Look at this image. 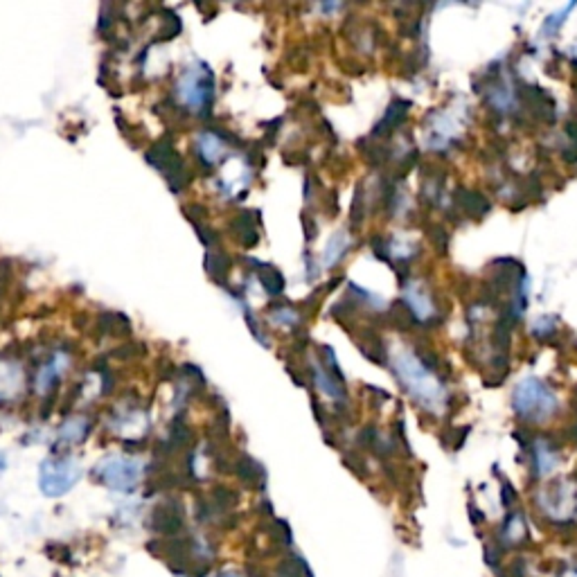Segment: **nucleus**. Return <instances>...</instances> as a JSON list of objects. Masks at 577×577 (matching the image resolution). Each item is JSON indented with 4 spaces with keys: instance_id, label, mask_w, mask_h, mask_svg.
<instances>
[{
    "instance_id": "1",
    "label": "nucleus",
    "mask_w": 577,
    "mask_h": 577,
    "mask_svg": "<svg viewBox=\"0 0 577 577\" xmlns=\"http://www.w3.org/2000/svg\"><path fill=\"white\" fill-rule=\"evenodd\" d=\"M512 406L518 413V418L539 422V420L550 418V413L557 406V399L544 382H539V379H526V382H521L514 390Z\"/></svg>"
},
{
    "instance_id": "2",
    "label": "nucleus",
    "mask_w": 577,
    "mask_h": 577,
    "mask_svg": "<svg viewBox=\"0 0 577 577\" xmlns=\"http://www.w3.org/2000/svg\"><path fill=\"white\" fill-rule=\"evenodd\" d=\"M401 368V382L403 386H408V390L413 392L415 397L422 399V401H435L442 397V390L437 386L435 379L424 370V368L418 363V359H406L399 363Z\"/></svg>"
},
{
    "instance_id": "3",
    "label": "nucleus",
    "mask_w": 577,
    "mask_h": 577,
    "mask_svg": "<svg viewBox=\"0 0 577 577\" xmlns=\"http://www.w3.org/2000/svg\"><path fill=\"white\" fill-rule=\"evenodd\" d=\"M183 526L181 514H174L169 507H156V512H152V528L158 530V533H176Z\"/></svg>"
},
{
    "instance_id": "4",
    "label": "nucleus",
    "mask_w": 577,
    "mask_h": 577,
    "mask_svg": "<svg viewBox=\"0 0 577 577\" xmlns=\"http://www.w3.org/2000/svg\"><path fill=\"white\" fill-rule=\"evenodd\" d=\"M458 203L463 205L467 212L476 214V217H480L482 212H487V210H490V203L485 201L480 194L469 192V190H458Z\"/></svg>"
},
{
    "instance_id": "5",
    "label": "nucleus",
    "mask_w": 577,
    "mask_h": 577,
    "mask_svg": "<svg viewBox=\"0 0 577 577\" xmlns=\"http://www.w3.org/2000/svg\"><path fill=\"white\" fill-rule=\"evenodd\" d=\"M573 7H575V5H569V7H564V9H561V14H559V11H557V14H552V16L544 23V30H546V32H555L557 25H561V23H564V14H569V11H571Z\"/></svg>"
},
{
    "instance_id": "6",
    "label": "nucleus",
    "mask_w": 577,
    "mask_h": 577,
    "mask_svg": "<svg viewBox=\"0 0 577 577\" xmlns=\"http://www.w3.org/2000/svg\"><path fill=\"white\" fill-rule=\"evenodd\" d=\"M503 503H505L507 507H510V505L514 503V492H512V487H510L507 482L503 485Z\"/></svg>"
},
{
    "instance_id": "7",
    "label": "nucleus",
    "mask_w": 577,
    "mask_h": 577,
    "mask_svg": "<svg viewBox=\"0 0 577 577\" xmlns=\"http://www.w3.org/2000/svg\"><path fill=\"white\" fill-rule=\"evenodd\" d=\"M569 133L573 135V140H577V124H575V122L569 124Z\"/></svg>"
},
{
    "instance_id": "8",
    "label": "nucleus",
    "mask_w": 577,
    "mask_h": 577,
    "mask_svg": "<svg viewBox=\"0 0 577 577\" xmlns=\"http://www.w3.org/2000/svg\"><path fill=\"white\" fill-rule=\"evenodd\" d=\"M219 577H241V575H237V573H224V575H219Z\"/></svg>"
}]
</instances>
